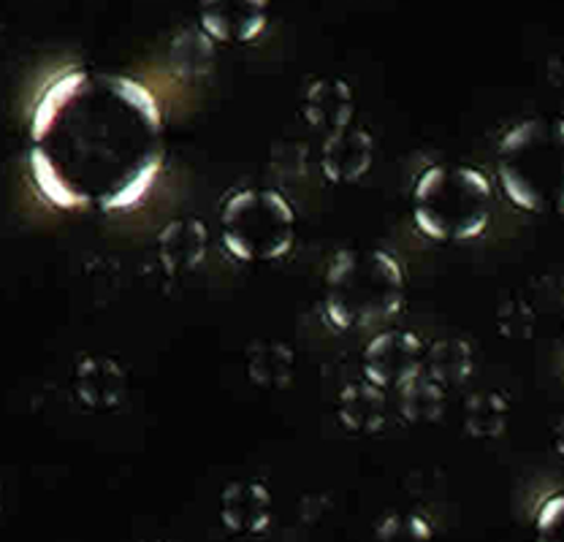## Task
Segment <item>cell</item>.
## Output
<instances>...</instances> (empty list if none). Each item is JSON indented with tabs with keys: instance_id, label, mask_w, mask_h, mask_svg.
<instances>
[{
	"instance_id": "1",
	"label": "cell",
	"mask_w": 564,
	"mask_h": 542,
	"mask_svg": "<svg viewBox=\"0 0 564 542\" xmlns=\"http://www.w3.org/2000/svg\"><path fill=\"white\" fill-rule=\"evenodd\" d=\"M163 161L161 101L120 71L66 68L39 93L28 117V176L55 209H133L155 187Z\"/></svg>"
},
{
	"instance_id": "2",
	"label": "cell",
	"mask_w": 564,
	"mask_h": 542,
	"mask_svg": "<svg viewBox=\"0 0 564 542\" xmlns=\"http://www.w3.org/2000/svg\"><path fill=\"white\" fill-rule=\"evenodd\" d=\"M408 302V271L380 247H345L323 271V317L334 332L386 326Z\"/></svg>"
},
{
	"instance_id": "3",
	"label": "cell",
	"mask_w": 564,
	"mask_h": 542,
	"mask_svg": "<svg viewBox=\"0 0 564 542\" xmlns=\"http://www.w3.org/2000/svg\"><path fill=\"white\" fill-rule=\"evenodd\" d=\"M502 196L527 215H564V117L534 115L497 141Z\"/></svg>"
},
{
	"instance_id": "4",
	"label": "cell",
	"mask_w": 564,
	"mask_h": 542,
	"mask_svg": "<svg viewBox=\"0 0 564 542\" xmlns=\"http://www.w3.org/2000/svg\"><path fill=\"white\" fill-rule=\"evenodd\" d=\"M415 228L437 245H473L489 231L494 185L469 163H432L410 191Z\"/></svg>"
},
{
	"instance_id": "5",
	"label": "cell",
	"mask_w": 564,
	"mask_h": 542,
	"mask_svg": "<svg viewBox=\"0 0 564 542\" xmlns=\"http://www.w3.org/2000/svg\"><path fill=\"white\" fill-rule=\"evenodd\" d=\"M296 206L278 187H234L220 204V239L242 263H278L296 247Z\"/></svg>"
},
{
	"instance_id": "6",
	"label": "cell",
	"mask_w": 564,
	"mask_h": 542,
	"mask_svg": "<svg viewBox=\"0 0 564 542\" xmlns=\"http://www.w3.org/2000/svg\"><path fill=\"white\" fill-rule=\"evenodd\" d=\"M429 342L410 328H380L361 353V377L388 393H399L419 380Z\"/></svg>"
},
{
	"instance_id": "7",
	"label": "cell",
	"mask_w": 564,
	"mask_h": 542,
	"mask_svg": "<svg viewBox=\"0 0 564 542\" xmlns=\"http://www.w3.org/2000/svg\"><path fill=\"white\" fill-rule=\"evenodd\" d=\"M337 418L345 432L356 437H386L397 426H404L397 412L393 393L372 386L369 380H356L339 391Z\"/></svg>"
},
{
	"instance_id": "8",
	"label": "cell",
	"mask_w": 564,
	"mask_h": 542,
	"mask_svg": "<svg viewBox=\"0 0 564 542\" xmlns=\"http://www.w3.org/2000/svg\"><path fill=\"white\" fill-rule=\"evenodd\" d=\"M131 377L126 364L115 356H82L70 372V393L90 412H111L128 399Z\"/></svg>"
},
{
	"instance_id": "9",
	"label": "cell",
	"mask_w": 564,
	"mask_h": 542,
	"mask_svg": "<svg viewBox=\"0 0 564 542\" xmlns=\"http://www.w3.org/2000/svg\"><path fill=\"white\" fill-rule=\"evenodd\" d=\"M272 11L263 0H209L198 9V25L220 44H252L269 31Z\"/></svg>"
},
{
	"instance_id": "10",
	"label": "cell",
	"mask_w": 564,
	"mask_h": 542,
	"mask_svg": "<svg viewBox=\"0 0 564 542\" xmlns=\"http://www.w3.org/2000/svg\"><path fill=\"white\" fill-rule=\"evenodd\" d=\"M209 252V228L202 217L180 215L155 234L158 267L169 277H185L204 267Z\"/></svg>"
},
{
	"instance_id": "11",
	"label": "cell",
	"mask_w": 564,
	"mask_h": 542,
	"mask_svg": "<svg viewBox=\"0 0 564 542\" xmlns=\"http://www.w3.org/2000/svg\"><path fill=\"white\" fill-rule=\"evenodd\" d=\"M375 161V139L364 126L352 122L323 136L321 152H317V163H321L323 176L334 185H352V182L364 180L372 169Z\"/></svg>"
},
{
	"instance_id": "12",
	"label": "cell",
	"mask_w": 564,
	"mask_h": 542,
	"mask_svg": "<svg viewBox=\"0 0 564 542\" xmlns=\"http://www.w3.org/2000/svg\"><path fill=\"white\" fill-rule=\"evenodd\" d=\"M274 499L267 483L231 480L220 491V523L237 538H258L272 527Z\"/></svg>"
},
{
	"instance_id": "13",
	"label": "cell",
	"mask_w": 564,
	"mask_h": 542,
	"mask_svg": "<svg viewBox=\"0 0 564 542\" xmlns=\"http://www.w3.org/2000/svg\"><path fill=\"white\" fill-rule=\"evenodd\" d=\"M302 117L323 136L356 122V93L343 76H317L304 87Z\"/></svg>"
},
{
	"instance_id": "14",
	"label": "cell",
	"mask_w": 564,
	"mask_h": 542,
	"mask_svg": "<svg viewBox=\"0 0 564 542\" xmlns=\"http://www.w3.org/2000/svg\"><path fill=\"white\" fill-rule=\"evenodd\" d=\"M245 375L252 386L282 391L296 375V353L282 339H252L245 347Z\"/></svg>"
},
{
	"instance_id": "15",
	"label": "cell",
	"mask_w": 564,
	"mask_h": 542,
	"mask_svg": "<svg viewBox=\"0 0 564 542\" xmlns=\"http://www.w3.org/2000/svg\"><path fill=\"white\" fill-rule=\"evenodd\" d=\"M475 356L473 347L464 339H437L429 342L426 364H423V377L432 386H437L445 397H454V391L467 386L473 377Z\"/></svg>"
},
{
	"instance_id": "16",
	"label": "cell",
	"mask_w": 564,
	"mask_h": 542,
	"mask_svg": "<svg viewBox=\"0 0 564 542\" xmlns=\"http://www.w3.org/2000/svg\"><path fill=\"white\" fill-rule=\"evenodd\" d=\"M510 397L499 388H480L462 399V426L473 440H497L508 432Z\"/></svg>"
},
{
	"instance_id": "17",
	"label": "cell",
	"mask_w": 564,
	"mask_h": 542,
	"mask_svg": "<svg viewBox=\"0 0 564 542\" xmlns=\"http://www.w3.org/2000/svg\"><path fill=\"white\" fill-rule=\"evenodd\" d=\"M212 57H215V46L212 39L204 33V28H187L174 39L172 44V61L174 68L185 76H202L212 68Z\"/></svg>"
},
{
	"instance_id": "18",
	"label": "cell",
	"mask_w": 564,
	"mask_h": 542,
	"mask_svg": "<svg viewBox=\"0 0 564 542\" xmlns=\"http://www.w3.org/2000/svg\"><path fill=\"white\" fill-rule=\"evenodd\" d=\"M372 542H434V529L421 512L393 510L378 521Z\"/></svg>"
},
{
	"instance_id": "19",
	"label": "cell",
	"mask_w": 564,
	"mask_h": 542,
	"mask_svg": "<svg viewBox=\"0 0 564 542\" xmlns=\"http://www.w3.org/2000/svg\"><path fill=\"white\" fill-rule=\"evenodd\" d=\"M534 326H538V315H534L532 304L524 302L521 296L510 293L497 306V332L510 342H527L532 339Z\"/></svg>"
},
{
	"instance_id": "20",
	"label": "cell",
	"mask_w": 564,
	"mask_h": 542,
	"mask_svg": "<svg viewBox=\"0 0 564 542\" xmlns=\"http://www.w3.org/2000/svg\"><path fill=\"white\" fill-rule=\"evenodd\" d=\"M534 542H564V491L540 502L534 512Z\"/></svg>"
},
{
	"instance_id": "21",
	"label": "cell",
	"mask_w": 564,
	"mask_h": 542,
	"mask_svg": "<svg viewBox=\"0 0 564 542\" xmlns=\"http://www.w3.org/2000/svg\"><path fill=\"white\" fill-rule=\"evenodd\" d=\"M147 542H166V540H147Z\"/></svg>"
}]
</instances>
